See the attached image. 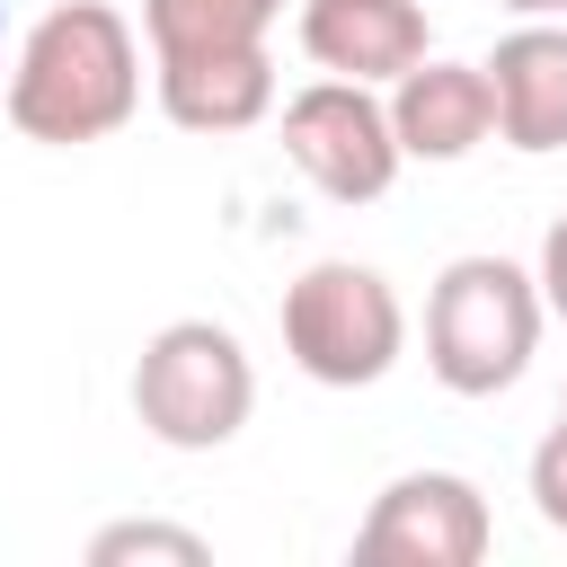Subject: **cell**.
Returning a JSON list of instances; mask_svg holds the SVG:
<instances>
[{
    "instance_id": "cell-1",
    "label": "cell",
    "mask_w": 567,
    "mask_h": 567,
    "mask_svg": "<svg viewBox=\"0 0 567 567\" xmlns=\"http://www.w3.org/2000/svg\"><path fill=\"white\" fill-rule=\"evenodd\" d=\"M0 106L44 151H80V142L124 133L142 106V27L115 0H53L18 35Z\"/></svg>"
},
{
    "instance_id": "cell-2",
    "label": "cell",
    "mask_w": 567,
    "mask_h": 567,
    "mask_svg": "<svg viewBox=\"0 0 567 567\" xmlns=\"http://www.w3.org/2000/svg\"><path fill=\"white\" fill-rule=\"evenodd\" d=\"M540 284L532 266L478 248V257H452L425 292V372L452 390V399H496L532 372L540 354Z\"/></svg>"
},
{
    "instance_id": "cell-3",
    "label": "cell",
    "mask_w": 567,
    "mask_h": 567,
    "mask_svg": "<svg viewBox=\"0 0 567 567\" xmlns=\"http://www.w3.org/2000/svg\"><path fill=\"white\" fill-rule=\"evenodd\" d=\"M284 354L319 390H372L408 354V301L363 257H319L284 284Z\"/></svg>"
},
{
    "instance_id": "cell-4",
    "label": "cell",
    "mask_w": 567,
    "mask_h": 567,
    "mask_svg": "<svg viewBox=\"0 0 567 567\" xmlns=\"http://www.w3.org/2000/svg\"><path fill=\"white\" fill-rule=\"evenodd\" d=\"M257 408V363L221 319H168L151 328L133 363V416L168 452H221Z\"/></svg>"
},
{
    "instance_id": "cell-5",
    "label": "cell",
    "mask_w": 567,
    "mask_h": 567,
    "mask_svg": "<svg viewBox=\"0 0 567 567\" xmlns=\"http://www.w3.org/2000/svg\"><path fill=\"white\" fill-rule=\"evenodd\" d=\"M284 159H292L328 204H381V195L399 186V168H408L381 89L337 80V71H319L310 89L284 97Z\"/></svg>"
},
{
    "instance_id": "cell-6",
    "label": "cell",
    "mask_w": 567,
    "mask_h": 567,
    "mask_svg": "<svg viewBox=\"0 0 567 567\" xmlns=\"http://www.w3.org/2000/svg\"><path fill=\"white\" fill-rule=\"evenodd\" d=\"M487 549H496V514L461 470H399L354 523V558L372 567H478Z\"/></svg>"
},
{
    "instance_id": "cell-7",
    "label": "cell",
    "mask_w": 567,
    "mask_h": 567,
    "mask_svg": "<svg viewBox=\"0 0 567 567\" xmlns=\"http://www.w3.org/2000/svg\"><path fill=\"white\" fill-rule=\"evenodd\" d=\"M151 97L177 133H257L275 115V53L266 44L151 53Z\"/></svg>"
},
{
    "instance_id": "cell-8",
    "label": "cell",
    "mask_w": 567,
    "mask_h": 567,
    "mask_svg": "<svg viewBox=\"0 0 567 567\" xmlns=\"http://www.w3.org/2000/svg\"><path fill=\"white\" fill-rule=\"evenodd\" d=\"M390 133H399V159H425V168H452L470 159L487 133H496V97H487V71L478 62H408L390 89Z\"/></svg>"
},
{
    "instance_id": "cell-9",
    "label": "cell",
    "mask_w": 567,
    "mask_h": 567,
    "mask_svg": "<svg viewBox=\"0 0 567 567\" xmlns=\"http://www.w3.org/2000/svg\"><path fill=\"white\" fill-rule=\"evenodd\" d=\"M425 0H301V53L337 80L390 89L408 62H425Z\"/></svg>"
},
{
    "instance_id": "cell-10",
    "label": "cell",
    "mask_w": 567,
    "mask_h": 567,
    "mask_svg": "<svg viewBox=\"0 0 567 567\" xmlns=\"http://www.w3.org/2000/svg\"><path fill=\"white\" fill-rule=\"evenodd\" d=\"M487 97H496V133L514 151H567V27L558 18H523L496 35V53L478 62Z\"/></svg>"
},
{
    "instance_id": "cell-11",
    "label": "cell",
    "mask_w": 567,
    "mask_h": 567,
    "mask_svg": "<svg viewBox=\"0 0 567 567\" xmlns=\"http://www.w3.org/2000/svg\"><path fill=\"white\" fill-rule=\"evenodd\" d=\"M284 0H142L151 53H213V44H266Z\"/></svg>"
},
{
    "instance_id": "cell-12",
    "label": "cell",
    "mask_w": 567,
    "mask_h": 567,
    "mask_svg": "<svg viewBox=\"0 0 567 567\" xmlns=\"http://www.w3.org/2000/svg\"><path fill=\"white\" fill-rule=\"evenodd\" d=\"M124 558H159V567H204L213 540L186 523H106L89 532V567H124Z\"/></svg>"
},
{
    "instance_id": "cell-13",
    "label": "cell",
    "mask_w": 567,
    "mask_h": 567,
    "mask_svg": "<svg viewBox=\"0 0 567 567\" xmlns=\"http://www.w3.org/2000/svg\"><path fill=\"white\" fill-rule=\"evenodd\" d=\"M532 514L549 532H567V425H549L540 452H532Z\"/></svg>"
},
{
    "instance_id": "cell-14",
    "label": "cell",
    "mask_w": 567,
    "mask_h": 567,
    "mask_svg": "<svg viewBox=\"0 0 567 567\" xmlns=\"http://www.w3.org/2000/svg\"><path fill=\"white\" fill-rule=\"evenodd\" d=\"M532 284H540V310L567 319V213L540 230V266H532Z\"/></svg>"
},
{
    "instance_id": "cell-15",
    "label": "cell",
    "mask_w": 567,
    "mask_h": 567,
    "mask_svg": "<svg viewBox=\"0 0 567 567\" xmlns=\"http://www.w3.org/2000/svg\"><path fill=\"white\" fill-rule=\"evenodd\" d=\"M514 18H567V0H505Z\"/></svg>"
},
{
    "instance_id": "cell-16",
    "label": "cell",
    "mask_w": 567,
    "mask_h": 567,
    "mask_svg": "<svg viewBox=\"0 0 567 567\" xmlns=\"http://www.w3.org/2000/svg\"><path fill=\"white\" fill-rule=\"evenodd\" d=\"M558 425H567V390H558Z\"/></svg>"
},
{
    "instance_id": "cell-17",
    "label": "cell",
    "mask_w": 567,
    "mask_h": 567,
    "mask_svg": "<svg viewBox=\"0 0 567 567\" xmlns=\"http://www.w3.org/2000/svg\"><path fill=\"white\" fill-rule=\"evenodd\" d=\"M0 27H9V9H0Z\"/></svg>"
}]
</instances>
